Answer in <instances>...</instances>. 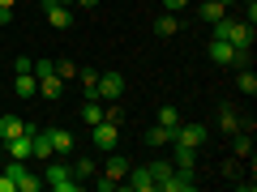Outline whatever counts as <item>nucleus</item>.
<instances>
[{
  "instance_id": "nucleus-1",
  "label": "nucleus",
  "mask_w": 257,
  "mask_h": 192,
  "mask_svg": "<svg viewBox=\"0 0 257 192\" xmlns=\"http://www.w3.org/2000/svg\"><path fill=\"white\" fill-rule=\"evenodd\" d=\"M214 38H227L231 47H253V26H248L244 18H219L214 22Z\"/></svg>"
},
{
  "instance_id": "nucleus-2",
  "label": "nucleus",
  "mask_w": 257,
  "mask_h": 192,
  "mask_svg": "<svg viewBox=\"0 0 257 192\" xmlns=\"http://www.w3.org/2000/svg\"><path fill=\"white\" fill-rule=\"evenodd\" d=\"M43 188H52V192H77V175L69 171V158H64V162L47 158V162H43Z\"/></svg>"
},
{
  "instance_id": "nucleus-3",
  "label": "nucleus",
  "mask_w": 257,
  "mask_h": 192,
  "mask_svg": "<svg viewBox=\"0 0 257 192\" xmlns=\"http://www.w3.org/2000/svg\"><path fill=\"white\" fill-rule=\"evenodd\" d=\"M206 141H210V128L206 124H176V132H172V146H189V150H202Z\"/></svg>"
},
{
  "instance_id": "nucleus-4",
  "label": "nucleus",
  "mask_w": 257,
  "mask_h": 192,
  "mask_svg": "<svg viewBox=\"0 0 257 192\" xmlns=\"http://www.w3.org/2000/svg\"><path fill=\"white\" fill-rule=\"evenodd\" d=\"M5 171L13 175V184H18V192H39L43 188V175H35L26 162H18V158H5Z\"/></svg>"
},
{
  "instance_id": "nucleus-5",
  "label": "nucleus",
  "mask_w": 257,
  "mask_h": 192,
  "mask_svg": "<svg viewBox=\"0 0 257 192\" xmlns=\"http://www.w3.org/2000/svg\"><path fill=\"white\" fill-rule=\"evenodd\" d=\"M94 98H99V102H120V98H124V77H120V73H99Z\"/></svg>"
},
{
  "instance_id": "nucleus-6",
  "label": "nucleus",
  "mask_w": 257,
  "mask_h": 192,
  "mask_svg": "<svg viewBox=\"0 0 257 192\" xmlns=\"http://www.w3.org/2000/svg\"><path fill=\"white\" fill-rule=\"evenodd\" d=\"M159 188L163 192H193L197 188V175H193V166H172V175L159 180Z\"/></svg>"
},
{
  "instance_id": "nucleus-7",
  "label": "nucleus",
  "mask_w": 257,
  "mask_h": 192,
  "mask_svg": "<svg viewBox=\"0 0 257 192\" xmlns=\"http://www.w3.org/2000/svg\"><path fill=\"white\" fill-rule=\"evenodd\" d=\"M43 13H47V26L52 30H73V9L64 0H43Z\"/></svg>"
},
{
  "instance_id": "nucleus-8",
  "label": "nucleus",
  "mask_w": 257,
  "mask_h": 192,
  "mask_svg": "<svg viewBox=\"0 0 257 192\" xmlns=\"http://www.w3.org/2000/svg\"><path fill=\"white\" fill-rule=\"evenodd\" d=\"M124 175H128V162H124L120 154H111V158H107V166H103V180H99V188H103V192L120 188V184H124Z\"/></svg>"
},
{
  "instance_id": "nucleus-9",
  "label": "nucleus",
  "mask_w": 257,
  "mask_h": 192,
  "mask_svg": "<svg viewBox=\"0 0 257 192\" xmlns=\"http://www.w3.org/2000/svg\"><path fill=\"white\" fill-rule=\"evenodd\" d=\"M47 141H52V154L56 158H73L77 154V137L69 128H47Z\"/></svg>"
},
{
  "instance_id": "nucleus-10",
  "label": "nucleus",
  "mask_w": 257,
  "mask_h": 192,
  "mask_svg": "<svg viewBox=\"0 0 257 192\" xmlns=\"http://www.w3.org/2000/svg\"><path fill=\"white\" fill-rule=\"evenodd\" d=\"M90 141H94V150H111L120 141V124H111V120H99V124L90 128Z\"/></svg>"
},
{
  "instance_id": "nucleus-11",
  "label": "nucleus",
  "mask_w": 257,
  "mask_h": 192,
  "mask_svg": "<svg viewBox=\"0 0 257 192\" xmlns=\"http://www.w3.org/2000/svg\"><path fill=\"white\" fill-rule=\"evenodd\" d=\"M120 188H128V192H155V175H150V166H128V175H124Z\"/></svg>"
},
{
  "instance_id": "nucleus-12",
  "label": "nucleus",
  "mask_w": 257,
  "mask_h": 192,
  "mask_svg": "<svg viewBox=\"0 0 257 192\" xmlns=\"http://www.w3.org/2000/svg\"><path fill=\"white\" fill-rule=\"evenodd\" d=\"M210 60L223 64V68H231V64H236V47H231L227 38H210Z\"/></svg>"
},
{
  "instance_id": "nucleus-13",
  "label": "nucleus",
  "mask_w": 257,
  "mask_h": 192,
  "mask_svg": "<svg viewBox=\"0 0 257 192\" xmlns=\"http://www.w3.org/2000/svg\"><path fill=\"white\" fill-rule=\"evenodd\" d=\"M35 82H39V94H43L47 102H60V94H64V82H60L56 73H43V77H35Z\"/></svg>"
},
{
  "instance_id": "nucleus-14",
  "label": "nucleus",
  "mask_w": 257,
  "mask_h": 192,
  "mask_svg": "<svg viewBox=\"0 0 257 192\" xmlns=\"http://www.w3.org/2000/svg\"><path fill=\"white\" fill-rule=\"evenodd\" d=\"M253 154V132H248V128H240V132H231V158H248Z\"/></svg>"
},
{
  "instance_id": "nucleus-15",
  "label": "nucleus",
  "mask_w": 257,
  "mask_h": 192,
  "mask_svg": "<svg viewBox=\"0 0 257 192\" xmlns=\"http://www.w3.org/2000/svg\"><path fill=\"white\" fill-rule=\"evenodd\" d=\"M155 34L159 38H176L180 34V18H176V13H159L155 18Z\"/></svg>"
},
{
  "instance_id": "nucleus-16",
  "label": "nucleus",
  "mask_w": 257,
  "mask_h": 192,
  "mask_svg": "<svg viewBox=\"0 0 257 192\" xmlns=\"http://www.w3.org/2000/svg\"><path fill=\"white\" fill-rule=\"evenodd\" d=\"M13 94H18V98H35V94H39V82H35V73H30V68L13 77Z\"/></svg>"
},
{
  "instance_id": "nucleus-17",
  "label": "nucleus",
  "mask_w": 257,
  "mask_h": 192,
  "mask_svg": "<svg viewBox=\"0 0 257 192\" xmlns=\"http://www.w3.org/2000/svg\"><path fill=\"white\" fill-rule=\"evenodd\" d=\"M22 132H26V120L0 116V146H5V141H13V137H22Z\"/></svg>"
},
{
  "instance_id": "nucleus-18",
  "label": "nucleus",
  "mask_w": 257,
  "mask_h": 192,
  "mask_svg": "<svg viewBox=\"0 0 257 192\" xmlns=\"http://www.w3.org/2000/svg\"><path fill=\"white\" fill-rule=\"evenodd\" d=\"M219 128L227 132V137H231V132H240V128H244L240 111H236V107H219Z\"/></svg>"
},
{
  "instance_id": "nucleus-19",
  "label": "nucleus",
  "mask_w": 257,
  "mask_h": 192,
  "mask_svg": "<svg viewBox=\"0 0 257 192\" xmlns=\"http://www.w3.org/2000/svg\"><path fill=\"white\" fill-rule=\"evenodd\" d=\"M236 90L248 94V98L257 94V73H253V64H248V68H236Z\"/></svg>"
},
{
  "instance_id": "nucleus-20",
  "label": "nucleus",
  "mask_w": 257,
  "mask_h": 192,
  "mask_svg": "<svg viewBox=\"0 0 257 192\" xmlns=\"http://www.w3.org/2000/svg\"><path fill=\"white\" fill-rule=\"evenodd\" d=\"M69 171H73L77 180H90V175H94V158L90 154H73V158H69Z\"/></svg>"
},
{
  "instance_id": "nucleus-21",
  "label": "nucleus",
  "mask_w": 257,
  "mask_h": 192,
  "mask_svg": "<svg viewBox=\"0 0 257 192\" xmlns=\"http://www.w3.org/2000/svg\"><path fill=\"white\" fill-rule=\"evenodd\" d=\"M197 18H202V22H210V26H214L219 18H227V4H219V0H206L202 9H197Z\"/></svg>"
},
{
  "instance_id": "nucleus-22",
  "label": "nucleus",
  "mask_w": 257,
  "mask_h": 192,
  "mask_svg": "<svg viewBox=\"0 0 257 192\" xmlns=\"http://www.w3.org/2000/svg\"><path fill=\"white\" fill-rule=\"evenodd\" d=\"M82 120L94 128V124L103 120V102H99V98H86V102H82Z\"/></svg>"
},
{
  "instance_id": "nucleus-23",
  "label": "nucleus",
  "mask_w": 257,
  "mask_h": 192,
  "mask_svg": "<svg viewBox=\"0 0 257 192\" xmlns=\"http://www.w3.org/2000/svg\"><path fill=\"white\" fill-rule=\"evenodd\" d=\"M77 82H82L86 98H94V86H99V68H77Z\"/></svg>"
},
{
  "instance_id": "nucleus-24",
  "label": "nucleus",
  "mask_w": 257,
  "mask_h": 192,
  "mask_svg": "<svg viewBox=\"0 0 257 192\" xmlns=\"http://www.w3.org/2000/svg\"><path fill=\"white\" fill-rule=\"evenodd\" d=\"M146 141H150V146H172V128H163V124L146 128Z\"/></svg>"
},
{
  "instance_id": "nucleus-25",
  "label": "nucleus",
  "mask_w": 257,
  "mask_h": 192,
  "mask_svg": "<svg viewBox=\"0 0 257 192\" xmlns=\"http://www.w3.org/2000/svg\"><path fill=\"white\" fill-rule=\"evenodd\" d=\"M155 124H163V128H172V132H176V124H180V111L167 102V107H159V120H155Z\"/></svg>"
},
{
  "instance_id": "nucleus-26",
  "label": "nucleus",
  "mask_w": 257,
  "mask_h": 192,
  "mask_svg": "<svg viewBox=\"0 0 257 192\" xmlns=\"http://www.w3.org/2000/svg\"><path fill=\"white\" fill-rule=\"evenodd\" d=\"M197 162V150H189V146H176V162L172 166H193Z\"/></svg>"
},
{
  "instance_id": "nucleus-27",
  "label": "nucleus",
  "mask_w": 257,
  "mask_h": 192,
  "mask_svg": "<svg viewBox=\"0 0 257 192\" xmlns=\"http://www.w3.org/2000/svg\"><path fill=\"white\" fill-rule=\"evenodd\" d=\"M56 77H60V82H73V77H77V64L73 60H56Z\"/></svg>"
},
{
  "instance_id": "nucleus-28",
  "label": "nucleus",
  "mask_w": 257,
  "mask_h": 192,
  "mask_svg": "<svg viewBox=\"0 0 257 192\" xmlns=\"http://www.w3.org/2000/svg\"><path fill=\"white\" fill-rule=\"evenodd\" d=\"M150 175H155V188H159V180L172 175V162H150Z\"/></svg>"
},
{
  "instance_id": "nucleus-29",
  "label": "nucleus",
  "mask_w": 257,
  "mask_h": 192,
  "mask_svg": "<svg viewBox=\"0 0 257 192\" xmlns=\"http://www.w3.org/2000/svg\"><path fill=\"white\" fill-rule=\"evenodd\" d=\"M180 9H189V0H163V13H180Z\"/></svg>"
},
{
  "instance_id": "nucleus-30",
  "label": "nucleus",
  "mask_w": 257,
  "mask_h": 192,
  "mask_svg": "<svg viewBox=\"0 0 257 192\" xmlns=\"http://www.w3.org/2000/svg\"><path fill=\"white\" fill-rule=\"evenodd\" d=\"M0 192H18V184H13L9 171H0Z\"/></svg>"
},
{
  "instance_id": "nucleus-31",
  "label": "nucleus",
  "mask_w": 257,
  "mask_h": 192,
  "mask_svg": "<svg viewBox=\"0 0 257 192\" xmlns=\"http://www.w3.org/2000/svg\"><path fill=\"white\" fill-rule=\"evenodd\" d=\"M64 4H77V9H99V0H64Z\"/></svg>"
},
{
  "instance_id": "nucleus-32",
  "label": "nucleus",
  "mask_w": 257,
  "mask_h": 192,
  "mask_svg": "<svg viewBox=\"0 0 257 192\" xmlns=\"http://www.w3.org/2000/svg\"><path fill=\"white\" fill-rule=\"evenodd\" d=\"M219 4H227V9H236V4H244V0H219Z\"/></svg>"
}]
</instances>
